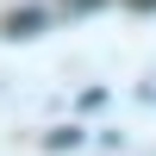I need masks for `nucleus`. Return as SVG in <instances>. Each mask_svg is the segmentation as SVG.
Returning a JSON list of instances; mask_svg holds the SVG:
<instances>
[{"mask_svg": "<svg viewBox=\"0 0 156 156\" xmlns=\"http://www.w3.org/2000/svg\"><path fill=\"white\" fill-rule=\"evenodd\" d=\"M6 37H37L44 31V6H25V12H6V25H0Z\"/></svg>", "mask_w": 156, "mask_h": 156, "instance_id": "f257e3e1", "label": "nucleus"}, {"mask_svg": "<svg viewBox=\"0 0 156 156\" xmlns=\"http://www.w3.org/2000/svg\"><path fill=\"white\" fill-rule=\"evenodd\" d=\"M75 144H81V131H75V125H69V131H50V150H75Z\"/></svg>", "mask_w": 156, "mask_h": 156, "instance_id": "f03ea898", "label": "nucleus"}, {"mask_svg": "<svg viewBox=\"0 0 156 156\" xmlns=\"http://www.w3.org/2000/svg\"><path fill=\"white\" fill-rule=\"evenodd\" d=\"M62 6H69V12H87V6H100V0H62Z\"/></svg>", "mask_w": 156, "mask_h": 156, "instance_id": "7ed1b4c3", "label": "nucleus"}, {"mask_svg": "<svg viewBox=\"0 0 156 156\" xmlns=\"http://www.w3.org/2000/svg\"><path fill=\"white\" fill-rule=\"evenodd\" d=\"M125 6H156V0H125Z\"/></svg>", "mask_w": 156, "mask_h": 156, "instance_id": "20e7f679", "label": "nucleus"}]
</instances>
